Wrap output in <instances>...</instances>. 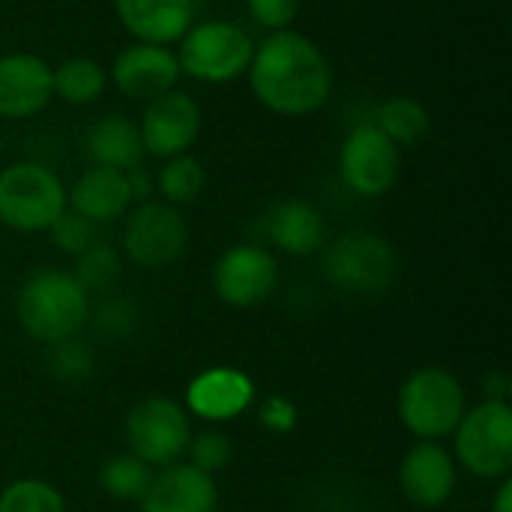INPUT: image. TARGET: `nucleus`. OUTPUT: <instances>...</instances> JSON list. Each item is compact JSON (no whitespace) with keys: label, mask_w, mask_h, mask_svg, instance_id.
<instances>
[{"label":"nucleus","mask_w":512,"mask_h":512,"mask_svg":"<svg viewBox=\"0 0 512 512\" xmlns=\"http://www.w3.org/2000/svg\"><path fill=\"white\" fill-rule=\"evenodd\" d=\"M252 96L279 117H309L333 96V66L321 45L300 30L267 33L246 69Z\"/></svg>","instance_id":"obj_1"},{"label":"nucleus","mask_w":512,"mask_h":512,"mask_svg":"<svg viewBox=\"0 0 512 512\" xmlns=\"http://www.w3.org/2000/svg\"><path fill=\"white\" fill-rule=\"evenodd\" d=\"M90 312L93 300L72 270L39 267L24 276L15 294V318L21 330L42 345L75 339L90 324Z\"/></svg>","instance_id":"obj_2"},{"label":"nucleus","mask_w":512,"mask_h":512,"mask_svg":"<svg viewBox=\"0 0 512 512\" xmlns=\"http://www.w3.org/2000/svg\"><path fill=\"white\" fill-rule=\"evenodd\" d=\"M396 411L408 435L417 441H444L456 432L468 411V393L462 381L441 366L414 369L396 396Z\"/></svg>","instance_id":"obj_3"},{"label":"nucleus","mask_w":512,"mask_h":512,"mask_svg":"<svg viewBox=\"0 0 512 512\" xmlns=\"http://www.w3.org/2000/svg\"><path fill=\"white\" fill-rule=\"evenodd\" d=\"M180 75L201 84H231L246 75L255 42L246 27L222 18L195 21L177 42Z\"/></svg>","instance_id":"obj_4"},{"label":"nucleus","mask_w":512,"mask_h":512,"mask_svg":"<svg viewBox=\"0 0 512 512\" xmlns=\"http://www.w3.org/2000/svg\"><path fill=\"white\" fill-rule=\"evenodd\" d=\"M324 273L351 297H381L396 285L399 255L381 234L348 231L324 249Z\"/></svg>","instance_id":"obj_5"},{"label":"nucleus","mask_w":512,"mask_h":512,"mask_svg":"<svg viewBox=\"0 0 512 512\" xmlns=\"http://www.w3.org/2000/svg\"><path fill=\"white\" fill-rule=\"evenodd\" d=\"M66 210V186L48 165L12 162L0 171V225L18 234L48 231Z\"/></svg>","instance_id":"obj_6"},{"label":"nucleus","mask_w":512,"mask_h":512,"mask_svg":"<svg viewBox=\"0 0 512 512\" xmlns=\"http://www.w3.org/2000/svg\"><path fill=\"white\" fill-rule=\"evenodd\" d=\"M453 438V459L480 480H507L512 471V405L483 399L468 408Z\"/></svg>","instance_id":"obj_7"},{"label":"nucleus","mask_w":512,"mask_h":512,"mask_svg":"<svg viewBox=\"0 0 512 512\" xmlns=\"http://www.w3.org/2000/svg\"><path fill=\"white\" fill-rule=\"evenodd\" d=\"M126 450L138 456L153 471L168 468L186 456V447L192 441V423L186 408L171 396H147L141 399L123 423Z\"/></svg>","instance_id":"obj_8"},{"label":"nucleus","mask_w":512,"mask_h":512,"mask_svg":"<svg viewBox=\"0 0 512 512\" xmlns=\"http://www.w3.org/2000/svg\"><path fill=\"white\" fill-rule=\"evenodd\" d=\"M123 255L141 270H165L177 264L189 249V225L180 207L165 201H141L129 210L123 237Z\"/></svg>","instance_id":"obj_9"},{"label":"nucleus","mask_w":512,"mask_h":512,"mask_svg":"<svg viewBox=\"0 0 512 512\" xmlns=\"http://www.w3.org/2000/svg\"><path fill=\"white\" fill-rule=\"evenodd\" d=\"M339 174L354 195L384 198L402 177V150L375 123H357L339 147Z\"/></svg>","instance_id":"obj_10"},{"label":"nucleus","mask_w":512,"mask_h":512,"mask_svg":"<svg viewBox=\"0 0 512 512\" xmlns=\"http://www.w3.org/2000/svg\"><path fill=\"white\" fill-rule=\"evenodd\" d=\"M279 288V261L267 246H228L213 264V291L231 309L264 306Z\"/></svg>","instance_id":"obj_11"},{"label":"nucleus","mask_w":512,"mask_h":512,"mask_svg":"<svg viewBox=\"0 0 512 512\" xmlns=\"http://www.w3.org/2000/svg\"><path fill=\"white\" fill-rule=\"evenodd\" d=\"M201 123H204V114L192 93H183L174 87L150 99L138 123L144 156H156L165 162L171 156L189 153L201 135Z\"/></svg>","instance_id":"obj_12"},{"label":"nucleus","mask_w":512,"mask_h":512,"mask_svg":"<svg viewBox=\"0 0 512 512\" xmlns=\"http://www.w3.org/2000/svg\"><path fill=\"white\" fill-rule=\"evenodd\" d=\"M108 81L126 99L150 102V99L177 87V81H180L177 54L165 45L132 42L111 60Z\"/></svg>","instance_id":"obj_13"},{"label":"nucleus","mask_w":512,"mask_h":512,"mask_svg":"<svg viewBox=\"0 0 512 512\" xmlns=\"http://www.w3.org/2000/svg\"><path fill=\"white\" fill-rule=\"evenodd\" d=\"M402 495L423 510L444 507L459 486V465L438 441H417L399 465Z\"/></svg>","instance_id":"obj_14"},{"label":"nucleus","mask_w":512,"mask_h":512,"mask_svg":"<svg viewBox=\"0 0 512 512\" xmlns=\"http://www.w3.org/2000/svg\"><path fill=\"white\" fill-rule=\"evenodd\" d=\"M255 402V384L234 366H213L195 375L186 387V414L204 423H231Z\"/></svg>","instance_id":"obj_15"},{"label":"nucleus","mask_w":512,"mask_h":512,"mask_svg":"<svg viewBox=\"0 0 512 512\" xmlns=\"http://www.w3.org/2000/svg\"><path fill=\"white\" fill-rule=\"evenodd\" d=\"M54 99L51 63L30 51H12L0 57V117L27 120L45 111Z\"/></svg>","instance_id":"obj_16"},{"label":"nucleus","mask_w":512,"mask_h":512,"mask_svg":"<svg viewBox=\"0 0 512 512\" xmlns=\"http://www.w3.org/2000/svg\"><path fill=\"white\" fill-rule=\"evenodd\" d=\"M138 507L141 512H216L219 486L216 477L192 468L189 462H174L153 471V480Z\"/></svg>","instance_id":"obj_17"},{"label":"nucleus","mask_w":512,"mask_h":512,"mask_svg":"<svg viewBox=\"0 0 512 512\" xmlns=\"http://www.w3.org/2000/svg\"><path fill=\"white\" fill-rule=\"evenodd\" d=\"M114 15L135 42L171 48L198 21V3L195 0H114Z\"/></svg>","instance_id":"obj_18"},{"label":"nucleus","mask_w":512,"mask_h":512,"mask_svg":"<svg viewBox=\"0 0 512 512\" xmlns=\"http://www.w3.org/2000/svg\"><path fill=\"white\" fill-rule=\"evenodd\" d=\"M264 237L285 255L309 258L327 246V222L315 204L303 198H285L267 210Z\"/></svg>","instance_id":"obj_19"},{"label":"nucleus","mask_w":512,"mask_h":512,"mask_svg":"<svg viewBox=\"0 0 512 512\" xmlns=\"http://www.w3.org/2000/svg\"><path fill=\"white\" fill-rule=\"evenodd\" d=\"M66 207L78 216H84L93 225L114 222L132 207V192L126 171L90 165L69 189H66Z\"/></svg>","instance_id":"obj_20"},{"label":"nucleus","mask_w":512,"mask_h":512,"mask_svg":"<svg viewBox=\"0 0 512 512\" xmlns=\"http://www.w3.org/2000/svg\"><path fill=\"white\" fill-rule=\"evenodd\" d=\"M84 150L93 165L114 168V171H129L138 168L144 159V144L138 123H132L123 114H102L90 129Z\"/></svg>","instance_id":"obj_21"},{"label":"nucleus","mask_w":512,"mask_h":512,"mask_svg":"<svg viewBox=\"0 0 512 512\" xmlns=\"http://www.w3.org/2000/svg\"><path fill=\"white\" fill-rule=\"evenodd\" d=\"M399 150L402 147H417L429 138L432 132V114L423 102L414 96H390L375 108L372 120Z\"/></svg>","instance_id":"obj_22"},{"label":"nucleus","mask_w":512,"mask_h":512,"mask_svg":"<svg viewBox=\"0 0 512 512\" xmlns=\"http://www.w3.org/2000/svg\"><path fill=\"white\" fill-rule=\"evenodd\" d=\"M54 96L66 105H93L108 87V69L93 57H69L51 66Z\"/></svg>","instance_id":"obj_23"},{"label":"nucleus","mask_w":512,"mask_h":512,"mask_svg":"<svg viewBox=\"0 0 512 512\" xmlns=\"http://www.w3.org/2000/svg\"><path fill=\"white\" fill-rule=\"evenodd\" d=\"M153 183H156L165 204L183 207V204H192V201L201 198V192L207 186V171L195 156L180 153V156H171V159L162 162Z\"/></svg>","instance_id":"obj_24"},{"label":"nucleus","mask_w":512,"mask_h":512,"mask_svg":"<svg viewBox=\"0 0 512 512\" xmlns=\"http://www.w3.org/2000/svg\"><path fill=\"white\" fill-rule=\"evenodd\" d=\"M150 480H153V468L144 465L129 450L105 459L99 468V489L114 501H135L138 504L144 498Z\"/></svg>","instance_id":"obj_25"},{"label":"nucleus","mask_w":512,"mask_h":512,"mask_svg":"<svg viewBox=\"0 0 512 512\" xmlns=\"http://www.w3.org/2000/svg\"><path fill=\"white\" fill-rule=\"evenodd\" d=\"M120 273H123V258L108 243H99L96 240L90 249H84L81 255H75L72 276L78 279V285L87 294H108V291H114Z\"/></svg>","instance_id":"obj_26"},{"label":"nucleus","mask_w":512,"mask_h":512,"mask_svg":"<svg viewBox=\"0 0 512 512\" xmlns=\"http://www.w3.org/2000/svg\"><path fill=\"white\" fill-rule=\"evenodd\" d=\"M0 512H66V501L48 480L21 477L0 492Z\"/></svg>","instance_id":"obj_27"},{"label":"nucleus","mask_w":512,"mask_h":512,"mask_svg":"<svg viewBox=\"0 0 512 512\" xmlns=\"http://www.w3.org/2000/svg\"><path fill=\"white\" fill-rule=\"evenodd\" d=\"M45 366H48V372H51L54 378L75 384V381H87V378L93 375L96 357H93V348L75 336V339H66V342L48 345Z\"/></svg>","instance_id":"obj_28"},{"label":"nucleus","mask_w":512,"mask_h":512,"mask_svg":"<svg viewBox=\"0 0 512 512\" xmlns=\"http://www.w3.org/2000/svg\"><path fill=\"white\" fill-rule=\"evenodd\" d=\"M186 459H189L192 468L216 477L219 471H225L234 462V444H231V438L225 432L207 429V432L192 435V441L186 447Z\"/></svg>","instance_id":"obj_29"},{"label":"nucleus","mask_w":512,"mask_h":512,"mask_svg":"<svg viewBox=\"0 0 512 512\" xmlns=\"http://www.w3.org/2000/svg\"><path fill=\"white\" fill-rule=\"evenodd\" d=\"M105 300L96 306V312H90V321H96V330L102 336H111V339H123L135 330L138 324V306L126 297V294H102Z\"/></svg>","instance_id":"obj_30"},{"label":"nucleus","mask_w":512,"mask_h":512,"mask_svg":"<svg viewBox=\"0 0 512 512\" xmlns=\"http://www.w3.org/2000/svg\"><path fill=\"white\" fill-rule=\"evenodd\" d=\"M48 234H51V243L66 255H81L84 249H90L96 243V225L87 222L84 216L72 213L69 207L57 216V222L48 228Z\"/></svg>","instance_id":"obj_31"},{"label":"nucleus","mask_w":512,"mask_h":512,"mask_svg":"<svg viewBox=\"0 0 512 512\" xmlns=\"http://www.w3.org/2000/svg\"><path fill=\"white\" fill-rule=\"evenodd\" d=\"M249 18L270 30V33H279V30H291L300 9H303V0H243Z\"/></svg>","instance_id":"obj_32"},{"label":"nucleus","mask_w":512,"mask_h":512,"mask_svg":"<svg viewBox=\"0 0 512 512\" xmlns=\"http://www.w3.org/2000/svg\"><path fill=\"white\" fill-rule=\"evenodd\" d=\"M297 420H300L297 405L291 399H285V396H270L258 408V423L270 435H288V432H294L297 429Z\"/></svg>","instance_id":"obj_33"},{"label":"nucleus","mask_w":512,"mask_h":512,"mask_svg":"<svg viewBox=\"0 0 512 512\" xmlns=\"http://www.w3.org/2000/svg\"><path fill=\"white\" fill-rule=\"evenodd\" d=\"M126 180H129V192H132V201H150V192H153V177L144 171V165H138V168H129L126 171Z\"/></svg>","instance_id":"obj_34"},{"label":"nucleus","mask_w":512,"mask_h":512,"mask_svg":"<svg viewBox=\"0 0 512 512\" xmlns=\"http://www.w3.org/2000/svg\"><path fill=\"white\" fill-rule=\"evenodd\" d=\"M483 390H486V399H492V402H507L510 378H507L504 372H492V375L483 381Z\"/></svg>","instance_id":"obj_35"},{"label":"nucleus","mask_w":512,"mask_h":512,"mask_svg":"<svg viewBox=\"0 0 512 512\" xmlns=\"http://www.w3.org/2000/svg\"><path fill=\"white\" fill-rule=\"evenodd\" d=\"M492 512H512V480H498V492L492 498Z\"/></svg>","instance_id":"obj_36"}]
</instances>
